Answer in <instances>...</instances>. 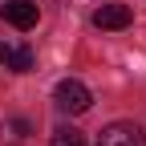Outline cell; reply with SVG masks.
I'll return each mask as SVG.
<instances>
[{
  "label": "cell",
  "instance_id": "cell-4",
  "mask_svg": "<svg viewBox=\"0 0 146 146\" xmlns=\"http://www.w3.org/2000/svg\"><path fill=\"white\" fill-rule=\"evenodd\" d=\"M130 4H102L98 12H94V25L98 29H126L130 25Z\"/></svg>",
  "mask_w": 146,
  "mask_h": 146
},
{
  "label": "cell",
  "instance_id": "cell-7",
  "mask_svg": "<svg viewBox=\"0 0 146 146\" xmlns=\"http://www.w3.org/2000/svg\"><path fill=\"white\" fill-rule=\"evenodd\" d=\"M4 53H8V49H4V45H0V61H4Z\"/></svg>",
  "mask_w": 146,
  "mask_h": 146
},
{
  "label": "cell",
  "instance_id": "cell-6",
  "mask_svg": "<svg viewBox=\"0 0 146 146\" xmlns=\"http://www.w3.org/2000/svg\"><path fill=\"white\" fill-rule=\"evenodd\" d=\"M53 146H85L81 130H73V126H57L53 130Z\"/></svg>",
  "mask_w": 146,
  "mask_h": 146
},
{
  "label": "cell",
  "instance_id": "cell-5",
  "mask_svg": "<svg viewBox=\"0 0 146 146\" xmlns=\"http://www.w3.org/2000/svg\"><path fill=\"white\" fill-rule=\"evenodd\" d=\"M4 61H8V69H12V73H29V69H33V49H29V45H21V49L4 53Z\"/></svg>",
  "mask_w": 146,
  "mask_h": 146
},
{
  "label": "cell",
  "instance_id": "cell-3",
  "mask_svg": "<svg viewBox=\"0 0 146 146\" xmlns=\"http://www.w3.org/2000/svg\"><path fill=\"white\" fill-rule=\"evenodd\" d=\"M4 21L12 25V29H33L36 25V4L33 0H12V4H4Z\"/></svg>",
  "mask_w": 146,
  "mask_h": 146
},
{
  "label": "cell",
  "instance_id": "cell-2",
  "mask_svg": "<svg viewBox=\"0 0 146 146\" xmlns=\"http://www.w3.org/2000/svg\"><path fill=\"white\" fill-rule=\"evenodd\" d=\"M98 146H146V134L134 122H114L98 134Z\"/></svg>",
  "mask_w": 146,
  "mask_h": 146
},
{
  "label": "cell",
  "instance_id": "cell-1",
  "mask_svg": "<svg viewBox=\"0 0 146 146\" xmlns=\"http://www.w3.org/2000/svg\"><path fill=\"white\" fill-rule=\"evenodd\" d=\"M53 106L61 110V114H85L89 106H94V94H89V85L77 81V77H65L53 85Z\"/></svg>",
  "mask_w": 146,
  "mask_h": 146
}]
</instances>
